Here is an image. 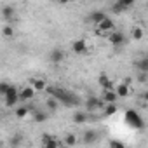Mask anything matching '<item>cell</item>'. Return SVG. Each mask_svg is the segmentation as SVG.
Segmentation results:
<instances>
[{"mask_svg":"<svg viewBox=\"0 0 148 148\" xmlns=\"http://www.w3.org/2000/svg\"><path fill=\"white\" fill-rule=\"evenodd\" d=\"M49 96L54 98L58 103H63L64 106H77L79 105V98L77 94H73L71 91L61 89V87H47Z\"/></svg>","mask_w":148,"mask_h":148,"instance_id":"6da1fadb","label":"cell"},{"mask_svg":"<svg viewBox=\"0 0 148 148\" xmlns=\"http://www.w3.org/2000/svg\"><path fill=\"white\" fill-rule=\"evenodd\" d=\"M125 122H127L131 127H134V129H143V127H145L143 119H141L134 110H127V112H125Z\"/></svg>","mask_w":148,"mask_h":148,"instance_id":"7a4b0ae2","label":"cell"},{"mask_svg":"<svg viewBox=\"0 0 148 148\" xmlns=\"http://www.w3.org/2000/svg\"><path fill=\"white\" fill-rule=\"evenodd\" d=\"M18 87L16 86H12L11 84V87H9V91L5 92V105L9 106V108H12V106H16V103L19 101V96H18Z\"/></svg>","mask_w":148,"mask_h":148,"instance_id":"3957f363","label":"cell"},{"mask_svg":"<svg viewBox=\"0 0 148 148\" xmlns=\"http://www.w3.org/2000/svg\"><path fill=\"white\" fill-rule=\"evenodd\" d=\"M108 40H110V44H112L113 47H120V45H125V44H127V37H125V33H122V32H113V33L108 37Z\"/></svg>","mask_w":148,"mask_h":148,"instance_id":"277c9868","label":"cell"},{"mask_svg":"<svg viewBox=\"0 0 148 148\" xmlns=\"http://www.w3.org/2000/svg\"><path fill=\"white\" fill-rule=\"evenodd\" d=\"M64 51L63 49H59V47H56V49H52L51 52H49V59H51V63H54V64H59V63H63L64 61Z\"/></svg>","mask_w":148,"mask_h":148,"instance_id":"5b68a950","label":"cell"},{"mask_svg":"<svg viewBox=\"0 0 148 148\" xmlns=\"http://www.w3.org/2000/svg\"><path fill=\"white\" fill-rule=\"evenodd\" d=\"M98 139H99V132H98L96 129H87V131L84 132V136H82V141H84L86 145H94Z\"/></svg>","mask_w":148,"mask_h":148,"instance_id":"8992f818","label":"cell"},{"mask_svg":"<svg viewBox=\"0 0 148 148\" xmlns=\"http://www.w3.org/2000/svg\"><path fill=\"white\" fill-rule=\"evenodd\" d=\"M98 26V32H101V33H106V32H113L115 30V23H113V19L112 18H105L99 25H96Z\"/></svg>","mask_w":148,"mask_h":148,"instance_id":"52a82bcc","label":"cell"},{"mask_svg":"<svg viewBox=\"0 0 148 148\" xmlns=\"http://www.w3.org/2000/svg\"><path fill=\"white\" fill-rule=\"evenodd\" d=\"M71 51L75 54H84L87 51V42L84 38H79V40H73L71 42Z\"/></svg>","mask_w":148,"mask_h":148,"instance_id":"ba28073f","label":"cell"},{"mask_svg":"<svg viewBox=\"0 0 148 148\" xmlns=\"http://www.w3.org/2000/svg\"><path fill=\"white\" fill-rule=\"evenodd\" d=\"M18 96H19V101H28V99H32V98L35 96V91H33L30 86H26V87H23V89L18 92Z\"/></svg>","mask_w":148,"mask_h":148,"instance_id":"9c48e42d","label":"cell"},{"mask_svg":"<svg viewBox=\"0 0 148 148\" xmlns=\"http://www.w3.org/2000/svg\"><path fill=\"white\" fill-rule=\"evenodd\" d=\"M42 143H44V148H59V143L49 134H42Z\"/></svg>","mask_w":148,"mask_h":148,"instance_id":"30bf717a","label":"cell"},{"mask_svg":"<svg viewBox=\"0 0 148 148\" xmlns=\"http://www.w3.org/2000/svg\"><path fill=\"white\" fill-rule=\"evenodd\" d=\"M105 18H106V12L105 11H94V12L89 14V21H92L94 25H99Z\"/></svg>","mask_w":148,"mask_h":148,"instance_id":"8fae6325","label":"cell"},{"mask_svg":"<svg viewBox=\"0 0 148 148\" xmlns=\"http://www.w3.org/2000/svg\"><path fill=\"white\" fill-rule=\"evenodd\" d=\"M101 99L106 103V105H112V103H117V94H115V91H103V94H101Z\"/></svg>","mask_w":148,"mask_h":148,"instance_id":"7c38bea8","label":"cell"},{"mask_svg":"<svg viewBox=\"0 0 148 148\" xmlns=\"http://www.w3.org/2000/svg\"><path fill=\"white\" fill-rule=\"evenodd\" d=\"M99 86L103 87V91H113V82L105 75V73L99 75Z\"/></svg>","mask_w":148,"mask_h":148,"instance_id":"4fadbf2b","label":"cell"},{"mask_svg":"<svg viewBox=\"0 0 148 148\" xmlns=\"http://www.w3.org/2000/svg\"><path fill=\"white\" fill-rule=\"evenodd\" d=\"M134 66L138 68V71H139V73H148V58H146V56H143L141 59H138V61L134 63Z\"/></svg>","mask_w":148,"mask_h":148,"instance_id":"5bb4252c","label":"cell"},{"mask_svg":"<svg viewBox=\"0 0 148 148\" xmlns=\"http://www.w3.org/2000/svg\"><path fill=\"white\" fill-rule=\"evenodd\" d=\"M30 82H32L30 87H32L33 91H45V89H47V84H45L44 79H32Z\"/></svg>","mask_w":148,"mask_h":148,"instance_id":"9a60e30c","label":"cell"},{"mask_svg":"<svg viewBox=\"0 0 148 148\" xmlns=\"http://www.w3.org/2000/svg\"><path fill=\"white\" fill-rule=\"evenodd\" d=\"M73 122L75 124H86L87 122V119H89V115H87V112H73Z\"/></svg>","mask_w":148,"mask_h":148,"instance_id":"2e32d148","label":"cell"},{"mask_svg":"<svg viewBox=\"0 0 148 148\" xmlns=\"http://www.w3.org/2000/svg\"><path fill=\"white\" fill-rule=\"evenodd\" d=\"M113 91H115L117 98H127L129 96V86H125V84H119Z\"/></svg>","mask_w":148,"mask_h":148,"instance_id":"e0dca14e","label":"cell"},{"mask_svg":"<svg viewBox=\"0 0 148 148\" xmlns=\"http://www.w3.org/2000/svg\"><path fill=\"white\" fill-rule=\"evenodd\" d=\"M99 105H101V101H99L98 98H87V101H86V110H87V112H94L96 108H99Z\"/></svg>","mask_w":148,"mask_h":148,"instance_id":"ac0fdd59","label":"cell"},{"mask_svg":"<svg viewBox=\"0 0 148 148\" xmlns=\"http://www.w3.org/2000/svg\"><path fill=\"white\" fill-rule=\"evenodd\" d=\"M2 18L7 19V21H11L14 18V7L12 5H4L2 7Z\"/></svg>","mask_w":148,"mask_h":148,"instance_id":"d6986e66","label":"cell"},{"mask_svg":"<svg viewBox=\"0 0 148 148\" xmlns=\"http://www.w3.org/2000/svg\"><path fill=\"white\" fill-rule=\"evenodd\" d=\"M77 143H79V139H77L75 134H66V136H64V146L71 148V146H75Z\"/></svg>","mask_w":148,"mask_h":148,"instance_id":"ffe728a7","label":"cell"},{"mask_svg":"<svg viewBox=\"0 0 148 148\" xmlns=\"http://www.w3.org/2000/svg\"><path fill=\"white\" fill-rule=\"evenodd\" d=\"M127 7L122 4V0H117L115 4H112V12H115V14H120V12H124Z\"/></svg>","mask_w":148,"mask_h":148,"instance_id":"44dd1931","label":"cell"},{"mask_svg":"<svg viewBox=\"0 0 148 148\" xmlns=\"http://www.w3.org/2000/svg\"><path fill=\"white\" fill-rule=\"evenodd\" d=\"M117 112H119V108H117V103L105 105V115H106V117H112V115H115Z\"/></svg>","mask_w":148,"mask_h":148,"instance_id":"7402d4cb","label":"cell"},{"mask_svg":"<svg viewBox=\"0 0 148 148\" xmlns=\"http://www.w3.org/2000/svg\"><path fill=\"white\" fill-rule=\"evenodd\" d=\"M23 139H25V138H23V134H21V132H18V134H14V136H12V139H11V146H12V148H16V146H19V145L23 143Z\"/></svg>","mask_w":148,"mask_h":148,"instance_id":"603a6c76","label":"cell"},{"mask_svg":"<svg viewBox=\"0 0 148 148\" xmlns=\"http://www.w3.org/2000/svg\"><path fill=\"white\" fill-rule=\"evenodd\" d=\"M14 113H16V117H18V119H25V117L30 113V108H26V106H19Z\"/></svg>","mask_w":148,"mask_h":148,"instance_id":"cb8c5ba5","label":"cell"},{"mask_svg":"<svg viewBox=\"0 0 148 148\" xmlns=\"http://www.w3.org/2000/svg\"><path fill=\"white\" fill-rule=\"evenodd\" d=\"M45 105H47V108H49V112H56V110H58V106H59V103H58V101H56L54 98H49Z\"/></svg>","mask_w":148,"mask_h":148,"instance_id":"d4e9b609","label":"cell"},{"mask_svg":"<svg viewBox=\"0 0 148 148\" xmlns=\"http://www.w3.org/2000/svg\"><path fill=\"white\" fill-rule=\"evenodd\" d=\"M33 120L35 122H45L47 120V113L45 112H35L33 113Z\"/></svg>","mask_w":148,"mask_h":148,"instance_id":"484cf974","label":"cell"},{"mask_svg":"<svg viewBox=\"0 0 148 148\" xmlns=\"http://www.w3.org/2000/svg\"><path fill=\"white\" fill-rule=\"evenodd\" d=\"M143 28H139V26H134L132 28V37H134V40H141L143 38Z\"/></svg>","mask_w":148,"mask_h":148,"instance_id":"4316f807","label":"cell"},{"mask_svg":"<svg viewBox=\"0 0 148 148\" xmlns=\"http://www.w3.org/2000/svg\"><path fill=\"white\" fill-rule=\"evenodd\" d=\"M2 35H4V37H12V35H14V28H12L11 25H5V26L2 28Z\"/></svg>","mask_w":148,"mask_h":148,"instance_id":"83f0119b","label":"cell"},{"mask_svg":"<svg viewBox=\"0 0 148 148\" xmlns=\"http://www.w3.org/2000/svg\"><path fill=\"white\" fill-rule=\"evenodd\" d=\"M110 148H125V145L122 143V141H119V139H110Z\"/></svg>","mask_w":148,"mask_h":148,"instance_id":"f1b7e54d","label":"cell"},{"mask_svg":"<svg viewBox=\"0 0 148 148\" xmlns=\"http://www.w3.org/2000/svg\"><path fill=\"white\" fill-rule=\"evenodd\" d=\"M9 87H11V84H9V82H0V94L5 96V92L9 91Z\"/></svg>","mask_w":148,"mask_h":148,"instance_id":"f546056e","label":"cell"},{"mask_svg":"<svg viewBox=\"0 0 148 148\" xmlns=\"http://www.w3.org/2000/svg\"><path fill=\"white\" fill-rule=\"evenodd\" d=\"M138 80H139L141 84H145V82L148 80V73H139V75H138Z\"/></svg>","mask_w":148,"mask_h":148,"instance_id":"4dcf8cb0","label":"cell"},{"mask_svg":"<svg viewBox=\"0 0 148 148\" xmlns=\"http://www.w3.org/2000/svg\"><path fill=\"white\" fill-rule=\"evenodd\" d=\"M59 148H68V146H64V145H63V146H59Z\"/></svg>","mask_w":148,"mask_h":148,"instance_id":"1f68e13d","label":"cell"},{"mask_svg":"<svg viewBox=\"0 0 148 148\" xmlns=\"http://www.w3.org/2000/svg\"><path fill=\"white\" fill-rule=\"evenodd\" d=\"M0 122H2V113H0Z\"/></svg>","mask_w":148,"mask_h":148,"instance_id":"d6a6232c","label":"cell"}]
</instances>
